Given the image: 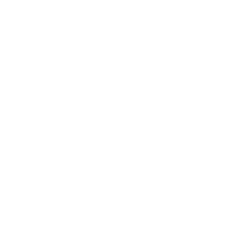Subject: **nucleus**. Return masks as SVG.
I'll return each instance as SVG.
<instances>
[]
</instances>
